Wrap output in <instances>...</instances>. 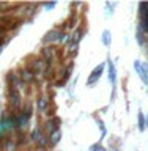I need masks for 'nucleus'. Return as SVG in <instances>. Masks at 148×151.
<instances>
[{
	"instance_id": "nucleus-1",
	"label": "nucleus",
	"mask_w": 148,
	"mask_h": 151,
	"mask_svg": "<svg viewBox=\"0 0 148 151\" xmlns=\"http://www.w3.org/2000/svg\"><path fill=\"white\" fill-rule=\"evenodd\" d=\"M63 32L58 30V28H52V30H49L44 35V38H43V42L44 44H55V42H60L61 40H63Z\"/></svg>"
},
{
	"instance_id": "nucleus-2",
	"label": "nucleus",
	"mask_w": 148,
	"mask_h": 151,
	"mask_svg": "<svg viewBox=\"0 0 148 151\" xmlns=\"http://www.w3.org/2000/svg\"><path fill=\"white\" fill-rule=\"evenodd\" d=\"M30 140H32L35 145L41 146V148L47 146V139H46V135L43 134V129H40V127H35V129L32 131V134H30Z\"/></svg>"
},
{
	"instance_id": "nucleus-3",
	"label": "nucleus",
	"mask_w": 148,
	"mask_h": 151,
	"mask_svg": "<svg viewBox=\"0 0 148 151\" xmlns=\"http://www.w3.org/2000/svg\"><path fill=\"white\" fill-rule=\"evenodd\" d=\"M104 68H106V65H104V63H99L98 66H95V68H93V71L90 73L88 79H87V85H88V87L95 85L99 79H101V76L104 73Z\"/></svg>"
},
{
	"instance_id": "nucleus-4",
	"label": "nucleus",
	"mask_w": 148,
	"mask_h": 151,
	"mask_svg": "<svg viewBox=\"0 0 148 151\" xmlns=\"http://www.w3.org/2000/svg\"><path fill=\"white\" fill-rule=\"evenodd\" d=\"M8 101H9V106H11L13 109H19V107H21L22 98H21V93H19V88L9 87V98H8Z\"/></svg>"
},
{
	"instance_id": "nucleus-5",
	"label": "nucleus",
	"mask_w": 148,
	"mask_h": 151,
	"mask_svg": "<svg viewBox=\"0 0 148 151\" xmlns=\"http://www.w3.org/2000/svg\"><path fill=\"white\" fill-rule=\"evenodd\" d=\"M44 66H46V63L43 61V58H38V60H33L27 68L30 69L35 76H40V74H43V71H44Z\"/></svg>"
},
{
	"instance_id": "nucleus-6",
	"label": "nucleus",
	"mask_w": 148,
	"mask_h": 151,
	"mask_svg": "<svg viewBox=\"0 0 148 151\" xmlns=\"http://www.w3.org/2000/svg\"><path fill=\"white\" fill-rule=\"evenodd\" d=\"M41 57H43V61H44L46 65H52L54 63V58H55V52H54L52 47L44 46L41 49Z\"/></svg>"
},
{
	"instance_id": "nucleus-7",
	"label": "nucleus",
	"mask_w": 148,
	"mask_h": 151,
	"mask_svg": "<svg viewBox=\"0 0 148 151\" xmlns=\"http://www.w3.org/2000/svg\"><path fill=\"white\" fill-rule=\"evenodd\" d=\"M44 129L49 132V134H52V132L57 131V129H60V118H58V116L49 118V120L44 123Z\"/></svg>"
},
{
	"instance_id": "nucleus-8",
	"label": "nucleus",
	"mask_w": 148,
	"mask_h": 151,
	"mask_svg": "<svg viewBox=\"0 0 148 151\" xmlns=\"http://www.w3.org/2000/svg\"><path fill=\"white\" fill-rule=\"evenodd\" d=\"M134 69L137 71V74H139V77L144 80V83L148 85V76H147V69H145V65L142 63V61L136 60L134 61Z\"/></svg>"
},
{
	"instance_id": "nucleus-9",
	"label": "nucleus",
	"mask_w": 148,
	"mask_h": 151,
	"mask_svg": "<svg viewBox=\"0 0 148 151\" xmlns=\"http://www.w3.org/2000/svg\"><path fill=\"white\" fill-rule=\"evenodd\" d=\"M19 80H21L22 83H32L33 80H35V74L32 73L28 68H24L21 71V76H19Z\"/></svg>"
},
{
	"instance_id": "nucleus-10",
	"label": "nucleus",
	"mask_w": 148,
	"mask_h": 151,
	"mask_svg": "<svg viewBox=\"0 0 148 151\" xmlns=\"http://www.w3.org/2000/svg\"><path fill=\"white\" fill-rule=\"evenodd\" d=\"M107 69H109V82L112 85H115L117 83V68L110 58L107 60Z\"/></svg>"
},
{
	"instance_id": "nucleus-11",
	"label": "nucleus",
	"mask_w": 148,
	"mask_h": 151,
	"mask_svg": "<svg viewBox=\"0 0 148 151\" xmlns=\"http://www.w3.org/2000/svg\"><path fill=\"white\" fill-rule=\"evenodd\" d=\"M36 109H38L41 113L47 112V109H49V99H47L44 94L38 96V99H36Z\"/></svg>"
},
{
	"instance_id": "nucleus-12",
	"label": "nucleus",
	"mask_w": 148,
	"mask_h": 151,
	"mask_svg": "<svg viewBox=\"0 0 148 151\" xmlns=\"http://www.w3.org/2000/svg\"><path fill=\"white\" fill-rule=\"evenodd\" d=\"M60 139H61V131H60V129L54 131L52 134H49V139H47V146L54 148V146L60 142Z\"/></svg>"
},
{
	"instance_id": "nucleus-13",
	"label": "nucleus",
	"mask_w": 148,
	"mask_h": 151,
	"mask_svg": "<svg viewBox=\"0 0 148 151\" xmlns=\"http://www.w3.org/2000/svg\"><path fill=\"white\" fill-rule=\"evenodd\" d=\"M103 44L106 46V47L110 46V32H109V30H104L103 32Z\"/></svg>"
},
{
	"instance_id": "nucleus-14",
	"label": "nucleus",
	"mask_w": 148,
	"mask_h": 151,
	"mask_svg": "<svg viewBox=\"0 0 148 151\" xmlns=\"http://www.w3.org/2000/svg\"><path fill=\"white\" fill-rule=\"evenodd\" d=\"M14 150V139H6L3 145V151H13Z\"/></svg>"
},
{
	"instance_id": "nucleus-15",
	"label": "nucleus",
	"mask_w": 148,
	"mask_h": 151,
	"mask_svg": "<svg viewBox=\"0 0 148 151\" xmlns=\"http://www.w3.org/2000/svg\"><path fill=\"white\" fill-rule=\"evenodd\" d=\"M145 127H147L145 116H144V113H142V112H139V131H145Z\"/></svg>"
},
{
	"instance_id": "nucleus-16",
	"label": "nucleus",
	"mask_w": 148,
	"mask_h": 151,
	"mask_svg": "<svg viewBox=\"0 0 148 151\" xmlns=\"http://www.w3.org/2000/svg\"><path fill=\"white\" fill-rule=\"evenodd\" d=\"M88 151H103V148H101V145H99V143H95V145L90 146Z\"/></svg>"
},
{
	"instance_id": "nucleus-17",
	"label": "nucleus",
	"mask_w": 148,
	"mask_h": 151,
	"mask_svg": "<svg viewBox=\"0 0 148 151\" xmlns=\"http://www.w3.org/2000/svg\"><path fill=\"white\" fill-rule=\"evenodd\" d=\"M55 5H57L55 2H52V3H46V5H44V8H46V9H51V8H54Z\"/></svg>"
},
{
	"instance_id": "nucleus-18",
	"label": "nucleus",
	"mask_w": 148,
	"mask_h": 151,
	"mask_svg": "<svg viewBox=\"0 0 148 151\" xmlns=\"http://www.w3.org/2000/svg\"><path fill=\"white\" fill-rule=\"evenodd\" d=\"M3 46H5L3 42H0V54H2V50H3Z\"/></svg>"
},
{
	"instance_id": "nucleus-19",
	"label": "nucleus",
	"mask_w": 148,
	"mask_h": 151,
	"mask_svg": "<svg viewBox=\"0 0 148 151\" xmlns=\"http://www.w3.org/2000/svg\"><path fill=\"white\" fill-rule=\"evenodd\" d=\"M147 126H148V118H147Z\"/></svg>"
}]
</instances>
